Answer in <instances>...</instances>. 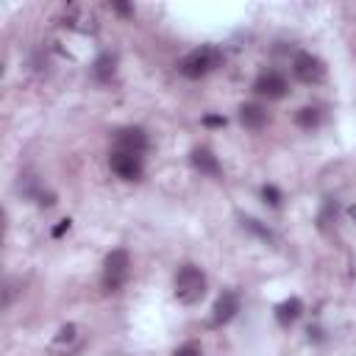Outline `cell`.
Here are the masks:
<instances>
[{
    "label": "cell",
    "instance_id": "obj_1",
    "mask_svg": "<svg viewBox=\"0 0 356 356\" xmlns=\"http://www.w3.org/2000/svg\"><path fill=\"white\" fill-rule=\"evenodd\" d=\"M222 64V53L214 47V44H203V47H195L192 53H186L178 64V72L186 75V78H203L209 75L211 70H217Z\"/></svg>",
    "mask_w": 356,
    "mask_h": 356
},
{
    "label": "cell",
    "instance_id": "obj_8",
    "mask_svg": "<svg viewBox=\"0 0 356 356\" xmlns=\"http://www.w3.org/2000/svg\"><path fill=\"white\" fill-rule=\"evenodd\" d=\"M81 342H83L81 328H78V325H72V323H67V325H61V328H58V334L53 337L50 350H53V353H64V356H70V353H75V350L81 348Z\"/></svg>",
    "mask_w": 356,
    "mask_h": 356
},
{
    "label": "cell",
    "instance_id": "obj_11",
    "mask_svg": "<svg viewBox=\"0 0 356 356\" xmlns=\"http://www.w3.org/2000/svg\"><path fill=\"white\" fill-rule=\"evenodd\" d=\"M239 122L248 128V131H261L267 125V111L259 106V103H245L239 108Z\"/></svg>",
    "mask_w": 356,
    "mask_h": 356
},
{
    "label": "cell",
    "instance_id": "obj_7",
    "mask_svg": "<svg viewBox=\"0 0 356 356\" xmlns=\"http://www.w3.org/2000/svg\"><path fill=\"white\" fill-rule=\"evenodd\" d=\"M253 92L261 95V97H267V100H278V97L286 95V78L281 72H275V70H267V72H261L256 78Z\"/></svg>",
    "mask_w": 356,
    "mask_h": 356
},
{
    "label": "cell",
    "instance_id": "obj_4",
    "mask_svg": "<svg viewBox=\"0 0 356 356\" xmlns=\"http://www.w3.org/2000/svg\"><path fill=\"white\" fill-rule=\"evenodd\" d=\"M292 75L300 83H320L325 78V64L312 53H298L292 61Z\"/></svg>",
    "mask_w": 356,
    "mask_h": 356
},
{
    "label": "cell",
    "instance_id": "obj_12",
    "mask_svg": "<svg viewBox=\"0 0 356 356\" xmlns=\"http://www.w3.org/2000/svg\"><path fill=\"white\" fill-rule=\"evenodd\" d=\"M192 164L206 175H220V161L209 147H195L192 150Z\"/></svg>",
    "mask_w": 356,
    "mask_h": 356
},
{
    "label": "cell",
    "instance_id": "obj_14",
    "mask_svg": "<svg viewBox=\"0 0 356 356\" xmlns=\"http://www.w3.org/2000/svg\"><path fill=\"white\" fill-rule=\"evenodd\" d=\"M320 108H314V106H306V108H300L298 114H295V122L300 125V128H306V131H312V128H317L320 125Z\"/></svg>",
    "mask_w": 356,
    "mask_h": 356
},
{
    "label": "cell",
    "instance_id": "obj_20",
    "mask_svg": "<svg viewBox=\"0 0 356 356\" xmlns=\"http://www.w3.org/2000/svg\"><path fill=\"white\" fill-rule=\"evenodd\" d=\"M111 8H114V11H120V14H125V17H128V14H134V8H131V6H125V3H111Z\"/></svg>",
    "mask_w": 356,
    "mask_h": 356
},
{
    "label": "cell",
    "instance_id": "obj_13",
    "mask_svg": "<svg viewBox=\"0 0 356 356\" xmlns=\"http://www.w3.org/2000/svg\"><path fill=\"white\" fill-rule=\"evenodd\" d=\"M300 312H303V303H300L298 298H289V300H284V303L275 306V320H278L281 325H292V323L300 317Z\"/></svg>",
    "mask_w": 356,
    "mask_h": 356
},
{
    "label": "cell",
    "instance_id": "obj_9",
    "mask_svg": "<svg viewBox=\"0 0 356 356\" xmlns=\"http://www.w3.org/2000/svg\"><path fill=\"white\" fill-rule=\"evenodd\" d=\"M145 147H147V136H145L142 128H122V131H117V136H114V150H125V153L142 156Z\"/></svg>",
    "mask_w": 356,
    "mask_h": 356
},
{
    "label": "cell",
    "instance_id": "obj_22",
    "mask_svg": "<svg viewBox=\"0 0 356 356\" xmlns=\"http://www.w3.org/2000/svg\"><path fill=\"white\" fill-rule=\"evenodd\" d=\"M348 214H350V220H353V222H356V203H353V206H350V209H348Z\"/></svg>",
    "mask_w": 356,
    "mask_h": 356
},
{
    "label": "cell",
    "instance_id": "obj_5",
    "mask_svg": "<svg viewBox=\"0 0 356 356\" xmlns=\"http://www.w3.org/2000/svg\"><path fill=\"white\" fill-rule=\"evenodd\" d=\"M108 167L117 178L122 181H136L142 175V156L136 153H125V150H111L108 156Z\"/></svg>",
    "mask_w": 356,
    "mask_h": 356
},
{
    "label": "cell",
    "instance_id": "obj_21",
    "mask_svg": "<svg viewBox=\"0 0 356 356\" xmlns=\"http://www.w3.org/2000/svg\"><path fill=\"white\" fill-rule=\"evenodd\" d=\"M67 228H70V220H61V222L56 225V231H53V236H61V234H64Z\"/></svg>",
    "mask_w": 356,
    "mask_h": 356
},
{
    "label": "cell",
    "instance_id": "obj_16",
    "mask_svg": "<svg viewBox=\"0 0 356 356\" xmlns=\"http://www.w3.org/2000/svg\"><path fill=\"white\" fill-rule=\"evenodd\" d=\"M242 225H245V228H250L253 234H259L264 242H270V239H273V234H270L264 225H259V220H253V217H245V220H242Z\"/></svg>",
    "mask_w": 356,
    "mask_h": 356
},
{
    "label": "cell",
    "instance_id": "obj_2",
    "mask_svg": "<svg viewBox=\"0 0 356 356\" xmlns=\"http://www.w3.org/2000/svg\"><path fill=\"white\" fill-rule=\"evenodd\" d=\"M206 295V275L200 267L195 264H184L178 273H175V298L186 306L197 303L200 298Z\"/></svg>",
    "mask_w": 356,
    "mask_h": 356
},
{
    "label": "cell",
    "instance_id": "obj_6",
    "mask_svg": "<svg viewBox=\"0 0 356 356\" xmlns=\"http://www.w3.org/2000/svg\"><path fill=\"white\" fill-rule=\"evenodd\" d=\"M61 19H64L67 28H72L78 33H95L97 31V14L86 6H67Z\"/></svg>",
    "mask_w": 356,
    "mask_h": 356
},
{
    "label": "cell",
    "instance_id": "obj_17",
    "mask_svg": "<svg viewBox=\"0 0 356 356\" xmlns=\"http://www.w3.org/2000/svg\"><path fill=\"white\" fill-rule=\"evenodd\" d=\"M261 195H264V200H267L270 206H278V203H281V192H278L275 186H264Z\"/></svg>",
    "mask_w": 356,
    "mask_h": 356
},
{
    "label": "cell",
    "instance_id": "obj_3",
    "mask_svg": "<svg viewBox=\"0 0 356 356\" xmlns=\"http://www.w3.org/2000/svg\"><path fill=\"white\" fill-rule=\"evenodd\" d=\"M128 275H131V259H128V253L122 248L111 250L106 256V261H103V286H106V292H117L128 281Z\"/></svg>",
    "mask_w": 356,
    "mask_h": 356
},
{
    "label": "cell",
    "instance_id": "obj_19",
    "mask_svg": "<svg viewBox=\"0 0 356 356\" xmlns=\"http://www.w3.org/2000/svg\"><path fill=\"white\" fill-rule=\"evenodd\" d=\"M203 125H211V128L225 125V117H203Z\"/></svg>",
    "mask_w": 356,
    "mask_h": 356
},
{
    "label": "cell",
    "instance_id": "obj_10",
    "mask_svg": "<svg viewBox=\"0 0 356 356\" xmlns=\"http://www.w3.org/2000/svg\"><path fill=\"white\" fill-rule=\"evenodd\" d=\"M236 312H239V298H236V292H222V295L214 300L211 325H225L228 320H234Z\"/></svg>",
    "mask_w": 356,
    "mask_h": 356
},
{
    "label": "cell",
    "instance_id": "obj_15",
    "mask_svg": "<svg viewBox=\"0 0 356 356\" xmlns=\"http://www.w3.org/2000/svg\"><path fill=\"white\" fill-rule=\"evenodd\" d=\"M114 56H108V53H103L97 61H95V67H92V72H95V78L97 81H108L111 75H114Z\"/></svg>",
    "mask_w": 356,
    "mask_h": 356
},
{
    "label": "cell",
    "instance_id": "obj_18",
    "mask_svg": "<svg viewBox=\"0 0 356 356\" xmlns=\"http://www.w3.org/2000/svg\"><path fill=\"white\" fill-rule=\"evenodd\" d=\"M175 356H203V353H200V348H197L195 342H186V345H181V348L175 350Z\"/></svg>",
    "mask_w": 356,
    "mask_h": 356
}]
</instances>
